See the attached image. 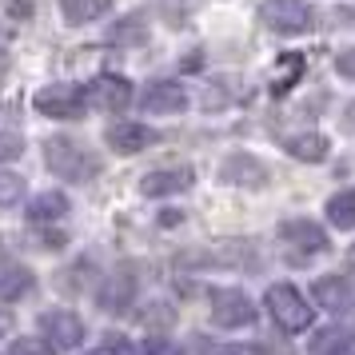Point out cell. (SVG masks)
<instances>
[{"label": "cell", "mask_w": 355, "mask_h": 355, "mask_svg": "<svg viewBox=\"0 0 355 355\" xmlns=\"http://www.w3.org/2000/svg\"><path fill=\"white\" fill-rule=\"evenodd\" d=\"M44 164L52 176L68 180V184H84L100 172V160L84 144H76L72 136H49L44 140Z\"/></svg>", "instance_id": "6da1fadb"}, {"label": "cell", "mask_w": 355, "mask_h": 355, "mask_svg": "<svg viewBox=\"0 0 355 355\" xmlns=\"http://www.w3.org/2000/svg\"><path fill=\"white\" fill-rule=\"evenodd\" d=\"M268 311H272V320L279 323L284 331H291V336L307 331V327H311V320H315L311 304H307V300L291 288V284H272V288H268Z\"/></svg>", "instance_id": "7a4b0ae2"}, {"label": "cell", "mask_w": 355, "mask_h": 355, "mask_svg": "<svg viewBox=\"0 0 355 355\" xmlns=\"http://www.w3.org/2000/svg\"><path fill=\"white\" fill-rule=\"evenodd\" d=\"M33 108L49 120H80L88 112V92L76 84H49L33 96Z\"/></svg>", "instance_id": "3957f363"}, {"label": "cell", "mask_w": 355, "mask_h": 355, "mask_svg": "<svg viewBox=\"0 0 355 355\" xmlns=\"http://www.w3.org/2000/svg\"><path fill=\"white\" fill-rule=\"evenodd\" d=\"M259 20H263V28L268 33H279V36H300L311 28V4L304 0H263V8H259Z\"/></svg>", "instance_id": "277c9868"}, {"label": "cell", "mask_w": 355, "mask_h": 355, "mask_svg": "<svg viewBox=\"0 0 355 355\" xmlns=\"http://www.w3.org/2000/svg\"><path fill=\"white\" fill-rule=\"evenodd\" d=\"M40 331L49 339L52 347H60V352H72V347H80L84 343V323L76 311H68V307H52V311H40Z\"/></svg>", "instance_id": "5b68a950"}, {"label": "cell", "mask_w": 355, "mask_h": 355, "mask_svg": "<svg viewBox=\"0 0 355 355\" xmlns=\"http://www.w3.org/2000/svg\"><path fill=\"white\" fill-rule=\"evenodd\" d=\"M211 320L220 327H252L256 323V307L252 300L236 288H220L211 291Z\"/></svg>", "instance_id": "8992f818"}, {"label": "cell", "mask_w": 355, "mask_h": 355, "mask_svg": "<svg viewBox=\"0 0 355 355\" xmlns=\"http://www.w3.org/2000/svg\"><path fill=\"white\" fill-rule=\"evenodd\" d=\"M84 92H88V104H96V108H104V112H124V108L132 104V84L124 80V76H112V72L96 76Z\"/></svg>", "instance_id": "52a82bcc"}, {"label": "cell", "mask_w": 355, "mask_h": 355, "mask_svg": "<svg viewBox=\"0 0 355 355\" xmlns=\"http://www.w3.org/2000/svg\"><path fill=\"white\" fill-rule=\"evenodd\" d=\"M140 108H144V112H156V116H176V112L188 108V92H184V84H176V80H156V84L144 88Z\"/></svg>", "instance_id": "ba28073f"}, {"label": "cell", "mask_w": 355, "mask_h": 355, "mask_svg": "<svg viewBox=\"0 0 355 355\" xmlns=\"http://www.w3.org/2000/svg\"><path fill=\"white\" fill-rule=\"evenodd\" d=\"M220 180L224 184H236V188H263L268 184V168L256 156H248V152H232L220 164Z\"/></svg>", "instance_id": "9c48e42d"}, {"label": "cell", "mask_w": 355, "mask_h": 355, "mask_svg": "<svg viewBox=\"0 0 355 355\" xmlns=\"http://www.w3.org/2000/svg\"><path fill=\"white\" fill-rule=\"evenodd\" d=\"M104 140L120 156H136L148 144H156V132L148 128V124H136V120H120V124H112V128L104 132Z\"/></svg>", "instance_id": "30bf717a"}, {"label": "cell", "mask_w": 355, "mask_h": 355, "mask_svg": "<svg viewBox=\"0 0 355 355\" xmlns=\"http://www.w3.org/2000/svg\"><path fill=\"white\" fill-rule=\"evenodd\" d=\"M196 184V172L192 168H156L140 180V192L160 200V196H176V192H188Z\"/></svg>", "instance_id": "8fae6325"}, {"label": "cell", "mask_w": 355, "mask_h": 355, "mask_svg": "<svg viewBox=\"0 0 355 355\" xmlns=\"http://www.w3.org/2000/svg\"><path fill=\"white\" fill-rule=\"evenodd\" d=\"M279 236H284V243H291L304 256H315V252L327 248V232L315 220H288V224H279Z\"/></svg>", "instance_id": "7c38bea8"}, {"label": "cell", "mask_w": 355, "mask_h": 355, "mask_svg": "<svg viewBox=\"0 0 355 355\" xmlns=\"http://www.w3.org/2000/svg\"><path fill=\"white\" fill-rule=\"evenodd\" d=\"M36 291V275L24 268V263H0V300L4 304H17V300H28Z\"/></svg>", "instance_id": "4fadbf2b"}, {"label": "cell", "mask_w": 355, "mask_h": 355, "mask_svg": "<svg viewBox=\"0 0 355 355\" xmlns=\"http://www.w3.org/2000/svg\"><path fill=\"white\" fill-rule=\"evenodd\" d=\"M311 295H315L327 311H347V307H352V284L339 279V275H320V279L311 284Z\"/></svg>", "instance_id": "5bb4252c"}, {"label": "cell", "mask_w": 355, "mask_h": 355, "mask_svg": "<svg viewBox=\"0 0 355 355\" xmlns=\"http://www.w3.org/2000/svg\"><path fill=\"white\" fill-rule=\"evenodd\" d=\"M307 72V60L300 52H284L279 60H275V72H272V96H288L295 84L304 80Z\"/></svg>", "instance_id": "9a60e30c"}, {"label": "cell", "mask_w": 355, "mask_h": 355, "mask_svg": "<svg viewBox=\"0 0 355 355\" xmlns=\"http://www.w3.org/2000/svg\"><path fill=\"white\" fill-rule=\"evenodd\" d=\"M132 295H136V279H132V272H124V268H120V272H116L112 279L100 288L96 300H100V307H104V311H124V307L132 304Z\"/></svg>", "instance_id": "2e32d148"}, {"label": "cell", "mask_w": 355, "mask_h": 355, "mask_svg": "<svg viewBox=\"0 0 355 355\" xmlns=\"http://www.w3.org/2000/svg\"><path fill=\"white\" fill-rule=\"evenodd\" d=\"M68 216V196L64 192H40L28 200V220L33 224H52V220H64Z\"/></svg>", "instance_id": "e0dca14e"}, {"label": "cell", "mask_w": 355, "mask_h": 355, "mask_svg": "<svg viewBox=\"0 0 355 355\" xmlns=\"http://www.w3.org/2000/svg\"><path fill=\"white\" fill-rule=\"evenodd\" d=\"M284 148H288L295 160H304V164H320V160H327V152H331L327 136H320V132H304V136H291V140H284Z\"/></svg>", "instance_id": "ac0fdd59"}, {"label": "cell", "mask_w": 355, "mask_h": 355, "mask_svg": "<svg viewBox=\"0 0 355 355\" xmlns=\"http://www.w3.org/2000/svg\"><path fill=\"white\" fill-rule=\"evenodd\" d=\"M112 8V0H60V12H64L68 24H88V20H100Z\"/></svg>", "instance_id": "d6986e66"}, {"label": "cell", "mask_w": 355, "mask_h": 355, "mask_svg": "<svg viewBox=\"0 0 355 355\" xmlns=\"http://www.w3.org/2000/svg\"><path fill=\"white\" fill-rule=\"evenodd\" d=\"M327 220L336 227H355V188H343V192H336L331 200H327Z\"/></svg>", "instance_id": "ffe728a7"}, {"label": "cell", "mask_w": 355, "mask_h": 355, "mask_svg": "<svg viewBox=\"0 0 355 355\" xmlns=\"http://www.w3.org/2000/svg\"><path fill=\"white\" fill-rule=\"evenodd\" d=\"M311 352L315 355H355V336L347 331H327L311 343Z\"/></svg>", "instance_id": "44dd1931"}, {"label": "cell", "mask_w": 355, "mask_h": 355, "mask_svg": "<svg viewBox=\"0 0 355 355\" xmlns=\"http://www.w3.org/2000/svg\"><path fill=\"white\" fill-rule=\"evenodd\" d=\"M17 200H24V180L12 172H0V208H8Z\"/></svg>", "instance_id": "7402d4cb"}, {"label": "cell", "mask_w": 355, "mask_h": 355, "mask_svg": "<svg viewBox=\"0 0 355 355\" xmlns=\"http://www.w3.org/2000/svg\"><path fill=\"white\" fill-rule=\"evenodd\" d=\"M8 355H56V347H52L49 339H33V336H24V339H17V343L8 347Z\"/></svg>", "instance_id": "603a6c76"}, {"label": "cell", "mask_w": 355, "mask_h": 355, "mask_svg": "<svg viewBox=\"0 0 355 355\" xmlns=\"http://www.w3.org/2000/svg\"><path fill=\"white\" fill-rule=\"evenodd\" d=\"M20 152H24V140L17 132H0V160H17Z\"/></svg>", "instance_id": "cb8c5ba5"}, {"label": "cell", "mask_w": 355, "mask_h": 355, "mask_svg": "<svg viewBox=\"0 0 355 355\" xmlns=\"http://www.w3.org/2000/svg\"><path fill=\"white\" fill-rule=\"evenodd\" d=\"M112 40H144V28H140V17H128V20H120L116 24V33Z\"/></svg>", "instance_id": "d4e9b609"}, {"label": "cell", "mask_w": 355, "mask_h": 355, "mask_svg": "<svg viewBox=\"0 0 355 355\" xmlns=\"http://www.w3.org/2000/svg\"><path fill=\"white\" fill-rule=\"evenodd\" d=\"M144 355H188V352H184V347H176V343H168V339H148Z\"/></svg>", "instance_id": "484cf974"}, {"label": "cell", "mask_w": 355, "mask_h": 355, "mask_svg": "<svg viewBox=\"0 0 355 355\" xmlns=\"http://www.w3.org/2000/svg\"><path fill=\"white\" fill-rule=\"evenodd\" d=\"M336 72L339 76H347V80H355V49H343L336 56Z\"/></svg>", "instance_id": "4316f807"}, {"label": "cell", "mask_w": 355, "mask_h": 355, "mask_svg": "<svg viewBox=\"0 0 355 355\" xmlns=\"http://www.w3.org/2000/svg\"><path fill=\"white\" fill-rule=\"evenodd\" d=\"M104 355H132V343H128V339H120V336H108Z\"/></svg>", "instance_id": "83f0119b"}, {"label": "cell", "mask_w": 355, "mask_h": 355, "mask_svg": "<svg viewBox=\"0 0 355 355\" xmlns=\"http://www.w3.org/2000/svg\"><path fill=\"white\" fill-rule=\"evenodd\" d=\"M8 12H12V17H33V0H12V4H8Z\"/></svg>", "instance_id": "f1b7e54d"}, {"label": "cell", "mask_w": 355, "mask_h": 355, "mask_svg": "<svg viewBox=\"0 0 355 355\" xmlns=\"http://www.w3.org/2000/svg\"><path fill=\"white\" fill-rule=\"evenodd\" d=\"M180 220H184V216H180V211H164V216H160V224H164V227H176Z\"/></svg>", "instance_id": "f546056e"}, {"label": "cell", "mask_w": 355, "mask_h": 355, "mask_svg": "<svg viewBox=\"0 0 355 355\" xmlns=\"http://www.w3.org/2000/svg\"><path fill=\"white\" fill-rule=\"evenodd\" d=\"M200 64H204V56H200V52H192V56H184V68H188V72H196Z\"/></svg>", "instance_id": "4dcf8cb0"}, {"label": "cell", "mask_w": 355, "mask_h": 355, "mask_svg": "<svg viewBox=\"0 0 355 355\" xmlns=\"http://www.w3.org/2000/svg\"><path fill=\"white\" fill-rule=\"evenodd\" d=\"M204 352L208 355H236V347H208V343H204Z\"/></svg>", "instance_id": "1f68e13d"}, {"label": "cell", "mask_w": 355, "mask_h": 355, "mask_svg": "<svg viewBox=\"0 0 355 355\" xmlns=\"http://www.w3.org/2000/svg\"><path fill=\"white\" fill-rule=\"evenodd\" d=\"M343 120H347V128H355V104H347V112H343Z\"/></svg>", "instance_id": "d6a6232c"}, {"label": "cell", "mask_w": 355, "mask_h": 355, "mask_svg": "<svg viewBox=\"0 0 355 355\" xmlns=\"http://www.w3.org/2000/svg\"><path fill=\"white\" fill-rule=\"evenodd\" d=\"M4 331H8V315H0V336H4Z\"/></svg>", "instance_id": "836d02e7"}, {"label": "cell", "mask_w": 355, "mask_h": 355, "mask_svg": "<svg viewBox=\"0 0 355 355\" xmlns=\"http://www.w3.org/2000/svg\"><path fill=\"white\" fill-rule=\"evenodd\" d=\"M352 263H355V243H352Z\"/></svg>", "instance_id": "e575fe53"}, {"label": "cell", "mask_w": 355, "mask_h": 355, "mask_svg": "<svg viewBox=\"0 0 355 355\" xmlns=\"http://www.w3.org/2000/svg\"><path fill=\"white\" fill-rule=\"evenodd\" d=\"M92 355H104V352H92Z\"/></svg>", "instance_id": "d590c367"}]
</instances>
